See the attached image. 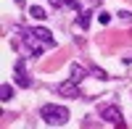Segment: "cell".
Wrapping results in <instances>:
<instances>
[{
  "label": "cell",
  "instance_id": "cell-2",
  "mask_svg": "<svg viewBox=\"0 0 132 129\" xmlns=\"http://www.w3.org/2000/svg\"><path fill=\"white\" fill-rule=\"evenodd\" d=\"M101 119H106L108 124H114V126L124 124V116H122V108H119V105H103V108H101Z\"/></svg>",
  "mask_w": 132,
  "mask_h": 129
},
{
  "label": "cell",
  "instance_id": "cell-4",
  "mask_svg": "<svg viewBox=\"0 0 132 129\" xmlns=\"http://www.w3.org/2000/svg\"><path fill=\"white\" fill-rule=\"evenodd\" d=\"M32 34L37 37L40 45H45V48H56V40H53V32H50V29H45V26H35V29H32Z\"/></svg>",
  "mask_w": 132,
  "mask_h": 129
},
{
  "label": "cell",
  "instance_id": "cell-6",
  "mask_svg": "<svg viewBox=\"0 0 132 129\" xmlns=\"http://www.w3.org/2000/svg\"><path fill=\"white\" fill-rule=\"evenodd\" d=\"M87 74H90V71H87L85 66H79V63H71V77H69V79H74V82L82 84V82L87 79Z\"/></svg>",
  "mask_w": 132,
  "mask_h": 129
},
{
  "label": "cell",
  "instance_id": "cell-5",
  "mask_svg": "<svg viewBox=\"0 0 132 129\" xmlns=\"http://www.w3.org/2000/svg\"><path fill=\"white\" fill-rule=\"evenodd\" d=\"M13 69H16V84H19V87H29L32 82H29V77H27V66H24V61L19 58Z\"/></svg>",
  "mask_w": 132,
  "mask_h": 129
},
{
  "label": "cell",
  "instance_id": "cell-9",
  "mask_svg": "<svg viewBox=\"0 0 132 129\" xmlns=\"http://www.w3.org/2000/svg\"><path fill=\"white\" fill-rule=\"evenodd\" d=\"M29 16L35 19V21H45V8H40V5H29Z\"/></svg>",
  "mask_w": 132,
  "mask_h": 129
},
{
  "label": "cell",
  "instance_id": "cell-13",
  "mask_svg": "<svg viewBox=\"0 0 132 129\" xmlns=\"http://www.w3.org/2000/svg\"><path fill=\"white\" fill-rule=\"evenodd\" d=\"M48 3H50L53 8H61V5H66V0H48Z\"/></svg>",
  "mask_w": 132,
  "mask_h": 129
},
{
  "label": "cell",
  "instance_id": "cell-14",
  "mask_svg": "<svg viewBox=\"0 0 132 129\" xmlns=\"http://www.w3.org/2000/svg\"><path fill=\"white\" fill-rule=\"evenodd\" d=\"M90 3H93V5H98V3H101V0H90Z\"/></svg>",
  "mask_w": 132,
  "mask_h": 129
},
{
  "label": "cell",
  "instance_id": "cell-8",
  "mask_svg": "<svg viewBox=\"0 0 132 129\" xmlns=\"http://www.w3.org/2000/svg\"><path fill=\"white\" fill-rule=\"evenodd\" d=\"M90 21H93V11H82V13H79V29L87 32V29H90Z\"/></svg>",
  "mask_w": 132,
  "mask_h": 129
},
{
  "label": "cell",
  "instance_id": "cell-1",
  "mask_svg": "<svg viewBox=\"0 0 132 129\" xmlns=\"http://www.w3.org/2000/svg\"><path fill=\"white\" fill-rule=\"evenodd\" d=\"M40 119L45 121V124H50V126H61V124L69 121V108L48 103V105H42V108H40Z\"/></svg>",
  "mask_w": 132,
  "mask_h": 129
},
{
  "label": "cell",
  "instance_id": "cell-10",
  "mask_svg": "<svg viewBox=\"0 0 132 129\" xmlns=\"http://www.w3.org/2000/svg\"><path fill=\"white\" fill-rule=\"evenodd\" d=\"M90 77H98L101 82H106V79H108V74H106L103 69H98V66H95V69H90Z\"/></svg>",
  "mask_w": 132,
  "mask_h": 129
},
{
  "label": "cell",
  "instance_id": "cell-7",
  "mask_svg": "<svg viewBox=\"0 0 132 129\" xmlns=\"http://www.w3.org/2000/svg\"><path fill=\"white\" fill-rule=\"evenodd\" d=\"M13 95H16V90H13V84H3V87H0V100L3 103H8V100H13Z\"/></svg>",
  "mask_w": 132,
  "mask_h": 129
},
{
  "label": "cell",
  "instance_id": "cell-3",
  "mask_svg": "<svg viewBox=\"0 0 132 129\" xmlns=\"http://www.w3.org/2000/svg\"><path fill=\"white\" fill-rule=\"evenodd\" d=\"M56 90H58V95H63V98H82V92H79V82H74V79L61 82Z\"/></svg>",
  "mask_w": 132,
  "mask_h": 129
},
{
  "label": "cell",
  "instance_id": "cell-12",
  "mask_svg": "<svg viewBox=\"0 0 132 129\" xmlns=\"http://www.w3.org/2000/svg\"><path fill=\"white\" fill-rule=\"evenodd\" d=\"M98 21H101V24H108V21H111V16H108V13H98Z\"/></svg>",
  "mask_w": 132,
  "mask_h": 129
},
{
  "label": "cell",
  "instance_id": "cell-11",
  "mask_svg": "<svg viewBox=\"0 0 132 129\" xmlns=\"http://www.w3.org/2000/svg\"><path fill=\"white\" fill-rule=\"evenodd\" d=\"M66 8H71V11H77V13H82V3H79V0H66Z\"/></svg>",
  "mask_w": 132,
  "mask_h": 129
}]
</instances>
